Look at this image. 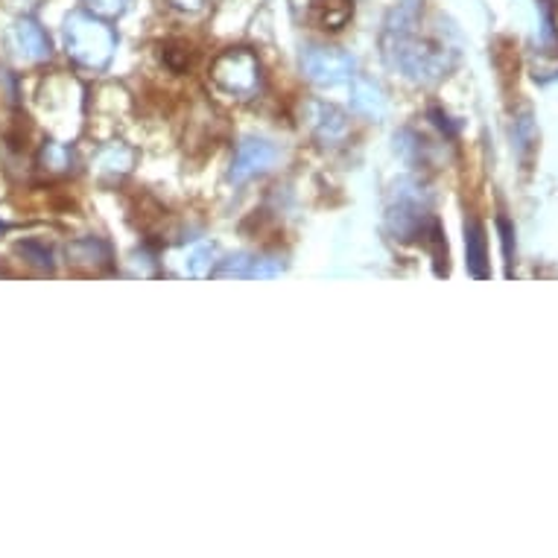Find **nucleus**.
Listing matches in <instances>:
<instances>
[{"mask_svg":"<svg viewBox=\"0 0 558 558\" xmlns=\"http://www.w3.org/2000/svg\"><path fill=\"white\" fill-rule=\"evenodd\" d=\"M64 38H68V53L85 68H106L114 56V45H118L114 29L85 12H76L68 19Z\"/></svg>","mask_w":558,"mask_h":558,"instance_id":"f257e3e1","label":"nucleus"},{"mask_svg":"<svg viewBox=\"0 0 558 558\" xmlns=\"http://www.w3.org/2000/svg\"><path fill=\"white\" fill-rule=\"evenodd\" d=\"M211 80L220 92L238 100H252L260 88V62L248 50H226L214 62Z\"/></svg>","mask_w":558,"mask_h":558,"instance_id":"f03ea898","label":"nucleus"},{"mask_svg":"<svg viewBox=\"0 0 558 558\" xmlns=\"http://www.w3.org/2000/svg\"><path fill=\"white\" fill-rule=\"evenodd\" d=\"M302 68L313 83L339 85L354 74V59L348 53H339V50H328V47H313L304 53Z\"/></svg>","mask_w":558,"mask_h":558,"instance_id":"7ed1b4c3","label":"nucleus"},{"mask_svg":"<svg viewBox=\"0 0 558 558\" xmlns=\"http://www.w3.org/2000/svg\"><path fill=\"white\" fill-rule=\"evenodd\" d=\"M275 158H278V149H275L272 144L248 137V141H243L238 147L234 167H231V179H234V182H246L252 175L266 173V170L275 165Z\"/></svg>","mask_w":558,"mask_h":558,"instance_id":"20e7f679","label":"nucleus"},{"mask_svg":"<svg viewBox=\"0 0 558 558\" xmlns=\"http://www.w3.org/2000/svg\"><path fill=\"white\" fill-rule=\"evenodd\" d=\"M311 126L322 144H339L348 135L345 114L325 102H311Z\"/></svg>","mask_w":558,"mask_h":558,"instance_id":"39448f33","label":"nucleus"},{"mask_svg":"<svg viewBox=\"0 0 558 558\" xmlns=\"http://www.w3.org/2000/svg\"><path fill=\"white\" fill-rule=\"evenodd\" d=\"M354 15L351 0H311V19L322 29H342Z\"/></svg>","mask_w":558,"mask_h":558,"instance_id":"423d86ee","label":"nucleus"},{"mask_svg":"<svg viewBox=\"0 0 558 558\" xmlns=\"http://www.w3.org/2000/svg\"><path fill=\"white\" fill-rule=\"evenodd\" d=\"M354 109L360 114H366V118H384L386 114V97L384 92L377 88L375 83H368V80H357L354 83Z\"/></svg>","mask_w":558,"mask_h":558,"instance_id":"0eeeda50","label":"nucleus"},{"mask_svg":"<svg viewBox=\"0 0 558 558\" xmlns=\"http://www.w3.org/2000/svg\"><path fill=\"white\" fill-rule=\"evenodd\" d=\"M12 41H15L29 59H41V56H47L45 33H41L33 21H21L19 27L12 29Z\"/></svg>","mask_w":558,"mask_h":558,"instance_id":"6e6552de","label":"nucleus"},{"mask_svg":"<svg viewBox=\"0 0 558 558\" xmlns=\"http://www.w3.org/2000/svg\"><path fill=\"white\" fill-rule=\"evenodd\" d=\"M132 161H135V153H132V149H126V147H120V144H111V147H106L100 153V167L111 175L129 173Z\"/></svg>","mask_w":558,"mask_h":558,"instance_id":"1a4fd4ad","label":"nucleus"},{"mask_svg":"<svg viewBox=\"0 0 558 558\" xmlns=\"http://www.w3.org/2000/svg\"><path fill=\"white\" fill-rule=\"evenodd\" d=\"M85 3L92 7L94 15H102V19H114L129 7V0H85Z\"/></svg>","mask_w":558,"mask_h":558,"instance_id":"9d476101","label":"nucleus"},{"mask_svg":"<svg viewBox=\"0 0 558 558\" xmlns=\"http://www.w3.org/2000/svg\"><path fill=\"white\" fill-rule=\"evenodd\" d=\"M471 248H474V255H471V264L476 266V275H483V260H485V252H483V231L474 229L471 231V238H468Z\"/></svg>","mask_w":558,"mask_h":558,"instance_id":"9b49d317","label":"nucleus"},{"mask_svg":"<svg viewBox=\"0 0 558 558\" xmlns=\"http://www.w3.org/2000/svg\"><path fill=\"white\" fill-rule=\"evenodd\" d=\"M175 10H184V12H199L205 7V0H170Z\"/></svg>","mask_w":558,"mask_h":558,"instance_id":"f8f14e48","label":"nucleus"}]
</instances>
